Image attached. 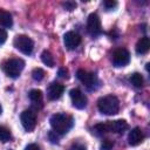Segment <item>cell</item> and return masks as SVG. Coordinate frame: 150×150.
<instances>
[{
    "label": "cell",
    "instance_id": "3957f363",
    "mask_svg": "<svg viewBox=\"0 0 150 150\" xmlns=\"http://www.w3.org/2000/svg\"><path fill=\"white\" fill-rule=\"evenodd\" d=\"M25 67V61L21 59H9L2 64V69L7 76L12 79H16L20 76L22 69Z\"/></svg>",
    "mask_w": 150,
    "mask_h": 150
},
{
    "label": "cell",
    "instance_id": "7a4b0ae2",
    "mask_svg": "<svg viewBox=\"0 0 150 150\" xmlns=\"http://www.w3.org/2000/svg\"><path fill=\"white\" fill-rule=\"evenodd\" d=\"M97 108L100 112L104 115H115L118 112L120 109V101L114 95H107L97 101Z\"/></svg>",
    "mask_w": 150,
    "mask_h": 150
},
{
    "label": "cell",
    "instance_id": "d6986e66",
    "mask_svg": "<svg viewBox=\"0 0 150 150\" xmlns=\"http://www.w3.org/2000/svg\"><path fill=\"white\" fill-rule=\"evenodd\" d=\"M11 138H12L11 130L7 129L6 127H0V142L6 143V142L11 141Z\"/></svg>",
    "mask_w": 150,
    "mask_h": 150
},
{
    "label": "cell",
    "instance_id": "ba28073f",
    "mask_svg": "<svg viewBox=\"0 0 150 150\" xmlns=\"http://www.w3.org/2000/svg\"><path fill=\"white\" fill-rule=\"evenodd\" d=\"M69 96L71 98V103L76 109H83L87 105V96L77 88H74L69 91Z\"/></svg>",
    "mask_w": 150,
    "mask_h": 150
},
{
    "label": "cell",
    "instance_id": "ac0fdd59",
    "mask_svg": "<svg viewBox=\"0 0 150 150\" xmlns=\"http://www.w3.org/2000/svg\"><path fill=\"white\" fill-rule=\"evenodd\" d=\"M129 80H130L131 84H134V86L137 87V88H141V87L143 86V83H144L143 76H142L139 73H134V74H131V76H130Z\"/></svg>",
    "mask_w": 150,
    "mask_h": 150
},
{
    "label": "cell",
    "instance_id": "e0dca14e",
    "mask_svg": "<svg viewBox=\"0 0 150 150\" xmlns=\"http://www.w3.org/2000/svg\"><path fill=\"white\" fill-rule=\"evenodd\" d=\"M41 60H42V62H43L46 66H48V67H54V64H55L54 56H53L52 53L48 52V50H43V52H42V54H41Z\"/></svg>",
    "mask_w": 150,
    "mask_h": 150
},
{
    "label": "cell",
    "instance_id": "8fae6325",
    "mask_svg": "<svg viewBox=\"0 0 150 150\" xmlns=\"http://www.w3.org/2000/svg\"><path fill=\"white\" fill-rule=\"evenodd\" d=\"M63 90H64V87L61 83H59V82H52L48 86V88H47V96L52 101L59 100L62 96Z\"/></svg>",
    "mask_w": 150,
    "mask_h": 150
},
{
    "label": "cell",
    "instance_id": "4fadbf2b",
    "mask_svg": "<svg viewBox=\"0 0 150 150\" xmlns=\"http://www.w3.org/2000/svg\"><path fill=\"white\" fill-rule=\"evenodd\" d=\"M144 139V135H143V131L141 130V128H134L131 129V131L129 132L128 135V142L130 145L135 146V145H138L139 143H142Z\"/></svg>",
    "mask_w": 150,
    "mask_h": 150
},
{
    "label": "cell",
    "instance_id": "30bf717a",
    "mask_svg": "<svg viewBox=\"0 0 150 150\" xmlns=\"http://www.w3.org/2000/svg\"><path fill=\"white\" fill-rule=\"evenodd\" d=\"M63 41H64V46L71 50V49H75L81 43V36L76 32L70 30L63 35Z\"/></svg>",
    "mask_w": 150,
    "mask_h": 150
},
{
    "label": "cell",
    "instance_id": "4316f807",
    "mask_svg": "<svg viewBox=\"0 0 150 150\" xmlns=\"http://www.w3.org/2000/svg\"><path fill=\"white\" fill-rule=\"evenodd\" d=\"M68 150H87L86 146L83 144H80V143H76V144H73Z\"/></svg>",
    "mask_w": 150,
    "mask_h": 150
},
{
    "label": "cell",
    "instance_id": "ffe728a7",
    "mask_svg": "<svg viewBox=\"0 0 150 150\" xmlns=\"http://www.w3.org/2000/svg\"><path fill=\"white\" fill-rule=\"evenodd\" d=\"M32 77L35 81H41L45 77V71L42 68H34L32 71Z\"/></svg>",
    "mask_w": 150,
    "mask_h": 150
},
{
    "label": "cell",
    "instance_id": "83f0119b",
    "mask_svg": "<svg viewBox=\"0 0 150 150\" xmlns=\"http://www.w3.org/2000/svg\"><path fill=\"white\" fill-rule=\"evenodd\" d=\"M59 76L63 79H68V69L66 68H60L59 69Z\"/></svg>",
    "mask_w": 150,
    "mask_h": 150
},
{
    "label": "cell",
    "instance_id": "277c9868",
    "mask_svg": "<svg viewBox=\"0 0 150 150\" xmlns=\"http://www.w3.org/2000/svg\"><path fill=\"white\" fill-rule=\"evenodd\" d=\"M14 47L25 55H30L34 48V42L27 35H16L13 41Z\"/></svg>",
    "mask_w": 150,
    "mask_h": 150
},
{
    "label": "cell",
    "instance_id": "7402d4cb",
    "mask_svg": "<svg viewBox=\"0 0 150 150\" xmlns=\"http://www.w3.org/2000/svg\"><path fill=\"white\" fill-rule=\"evenodd\" d=\"M59 136L60 135H57L55 131H49L48 132V138H49V141L52 142V143H54V144H57L59 143Z\"/></svg>",
    "mask_w": 150,
    "mask_h": 150
},
{
    "label": "cell",
    "instance_id": "52a82bcc",
    "mask_svg": "<svg viewBox=\"0 0 150 150\" xmlns=\"http://www.w3.org/2000/svg\"><path fill=\"white\" fill-rule=\"evenodd\" d=\"M130 61V54L124 48H118L112 54V63L115 67H124Z\"/></svg>",
    "mask_w": 150,
    "mask_h": 150
},
{
    "label": "cell",
    "instance_id": "5bb4252c",
    "mask_svg": "<svg viewBox=\"0 0 150 150\" xmlns=\"http://www.w3.org/2000/svg\"><path fill=\"white\" fill-rule=\"evenodd\" d=\"M13 25V18L12 14L7 11L0 9V27H5V28H9Z\"/></svg>",
    "mask_w": 150,
    "mask_h": 150
},
{
    "label": "cell",
    "instance_id": "6da1fadb",
    "mask_svg": "<svg viewBox=\"0 0 150 150\" xmlns=\"http://www.w3.org/2000/svg\"><path fill=\"white\" fill-rule=\"evenodd\" d=\"M74 124L73 117L70 115H67L64 112L54 114L50 117V125L53 131H55L57 135H64L67 134Z\"/></svg>",
    "mask_w": 150,
    "mask_h": 150
},
{
    "label": "cell",
    "instance_id": "7c38bea8",
    "mask_svg": "<svg viewBox=\"0 0 150 150\" xmlns=\"http://www.w3.org/2000/svg\"><path fill=\"white\" fill-rule=\"evenodd\" d=\"M108 130L109 132H115V134H122L124 132L129 125L127 123V121L124 120H115V121H108Z\"/></svg>",
    "mask_w": 150,
    "mask_h": 150
},
{
    "label": "cell",
    "instance_id": "d4e9b609",
    "mask_svg": "<svg viewBox=\"0 0 150 150\" xmlns=\"http://www.w3.org/2000/svg\"><path fill=\"white\" fill-rule=\"evenodd\" d=\"M6 40H7V32L4 28H0V45L5 43Z\"/></svg>",
    "mask_w": 150,
    "mask_h": 150
},
{
    "label": "cell",
    "instance_id": "f546056e",
    "mask_svg": "<svg viewBox=\"0 0 150 150\" xmlns=\"http://www.w3.org/2000/svg\"><path fill=\"white\" fill-rule=\"evenodd\" d=\"M1 112H2V108H1V104H0V115H1Z\"/></svg>",
    "mask_w": 150,
    "mask_h": 150
},
{
    "label": "cell",
    "instance_id": "2e32d148",
    "mask_svg": "<svg viewBox=\"0 0 150 150\" xmlns=\"http://www.w3.org/2000/svg\"><path fill=\"white\" fill-rule=\"evenodd\" d=\"M28 97L33 104H41L42 102V91L39 89H32L28 93Z\"/></svg>",
    "mask_w": 150,
    "mask_h": 150
},
{
    "label": "cell",
    "instance_id": "484cf974",
    "mask_svg": "<svg viewBox=\"0 0 150 150\" xmlns=\"http://www.w3.org/2000/svg\"><path fill=\"white\" fill-rule=\"evenodd\" d=\"M63 7H64L67 11H73V9L76 7V2H73V1H68V2L63 4Z\"/></svg>",
    "mask_w": 150,
    "mask_h": 150
},
{
    "label": "cell",
    "instance_id": "44dd1931",
    "mask_svg": "<svg viewBox=\"0 0 150 150\" xmlns=\"http://www.w3.org/2000/svg\"><path fill=\"white\" fill-rule=\"evenodd\" d=\"M95 132L97 134V135H103V134H105V132H109V130H108V124L107 123H98V124H96L95 125Z\"/></svg>",
    "mask_w": 150,
    "mask_h": 150
},
{
    "label": "cell",
    "instance_id": "8992f818",
    "mask_svg": "<svg viewBox=\"0 0 150 150\" xmlns=\"http://www.w3.org/2000/svg\"><path fill=\"white\" fill-rule=\"evenodd\" d=\"M87 28L90 35L97 36L102 33V27H101V20L96 13H91L88 16L87 20Z\"/></svg>",
    "mask_w": 150,
    "mask_h": 150
},
{
    "label": "cell",
    "instance_id": "9a60e30c",
    "mask_svg": "<svg viewBox=\"0 0 150 150\" xmlns=\"http://www.w3.org/2000/svg\"><path fill=\"white\" fill-rule=\"evenodd\" d=\"M149 48H150L149 38H146V36L141 38L138 40L137 45H136V52H137V54H146L149 52Z\"/></svg>",
    "mask_w": 150,
    "mask_h": 150
},
{
    "label": "cell",
    "instance_id": "5b68a950",
    "mask_svg": "<svg viewBox=\"0 0 150 150\" xmlns=\"http://www.w3.org/2000/svg\"><path fill=\"white\" fill-rule=\"evenodd\" d=\"M20 121L23 129L30 132L36 127V114L33 110H23L20 115Z\"/></svg>",
    "mask_w": 150,
    "mask_h": 150
},
{
    "label": "cell",
    "instance_id": "603a6c76",
    "mask_svg": "<svg viewBox=\"0 0 150 150\" xmlns=\"http://www.w3.org/2000/svg\"><path fill=\"white\" fill-rule=\"evenodd\" d=\"M112 145H114V143H112L110 139H104V141L102 142L101 149H102V150H110V149L112 148Z\"/></svg>",
    "mask_w": 150,
    "mask_h": 150
},
{
    "label": "cell",
    "instance_id": "9c48e42d",
    "mask_svg": "<svg viewBox=\"0 0 150 150\" xmlns=\"http://www.w3.org/2000/svg\"><path fill=\"white\" fill-rule=\"evenodd\" d=\"M76 76H77V79H79L87 88H89V89H91V88L95 86V83H96V76H95L94 74H91V73L84 70V69H79V70L76 71Z\"/></svg>",
    "mask_w": 150,
    "mask_h": 150
},
{
    "label": "cell",
    "instance_id": "cb8c5ba5",
    "mask_svg": "<svg viewBox=\"0 0 150 150\" xmlns=\"http://www.w3.org/2000/svg\"><path fill=\"white\" fill-rule=\"evenodd\" d=\"M103 5H104V7L107 9H112V8H115L117 6V2L116 1H112V0H108V1H104Z\"/></svg>",
    "mask_w": 150,
    "mask_h": 150
},
{
    "label": "cell",
    "instance_id": "f1b7e54d",
    "mask_svg": "<svg viewBox=\"0 0 150 150\" xmlns=\"http://www.w3.org/2000/svg\"><path fill=\"white\" fill-rule=\"evenodd\" d=\"M25 150H41V149H40V146H39L38 144L32 143V144H28V145L25 148Z\"/></svg>",
    "mask_w": 150,
    "mask_h": 150
}]
</instances>
